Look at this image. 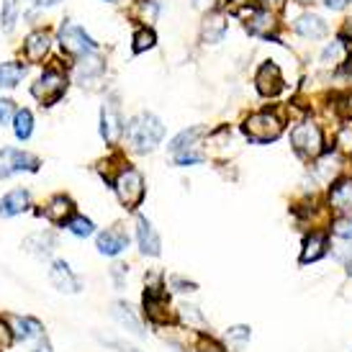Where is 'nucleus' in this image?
Here are the masks:
<instances>
[{"label":"nucleus","instance_id":"f257e3e1","mask_svg":"<svg viewBox=\"0 0 352 352\" xmlns=\"http://www.w3.org/2000/svg\"><path fill=\"white\" fill-rule=\"evenodd\" d=\"M124 137H126L129 147L134 152L147 155V152H155L160 147V142L165 139V124L160 116L144 111V113L129 118L126 126H124Z\"/></svg>","mask_w":352,"mask_h":352},{"label":"nucleus","instance_id":"f03ea898","mask_svg":"<svg viewBox=\"0 0 352 352\" xmlns=\"http://www.w3.org/2000/svg\"><path fill=\"white\" fill-rule=\"evenodd\" d=\"M285 129V118L280 111L275 108H260L245 118L242 124V134L247 137V142L252 144H270L275 139L283 134Z\"/></svg>","mask_w":352,"mask_h":352},{"label":"nucleus","instance_id":"7ed1b4c3","mask_svg":"<svg viewBox=\"0 0 352 352\" xmlns=\"http://www.w3.org/2000/svg\"><path fill=\"white\" fill-rule=\"evenodd\" d=\"M111 186L116 190L118 204L124 206L126 211H137L142 201H144V193H147V186H144V175L139 173L137 167H121L118 175L111 180Z\"/></svg>","mask_w":352,"mask_h":352},{"label":"nucleus","instance_id":"20e7f679","mask_svg":"<svg viewBox=\"0 0 352 352\" xmlns=\"http://www.w3.org/2000/svg\"><path fill=\"white\" fill-rule=\"evenodd\" d=\"M57 41H59V47H62V52L72 59L88 57V54H96V52H98V41L93 39L80 23H75V21H69V19H65L59 23Z\"/></svg>","mask_w":352,"mask_h":352},{"label":"nucleus","instance_id":"39448f33","mask_svg":"<svg viewBox=\"0 0 352 352\" xmlns=\"http://www.w3.org/2000/svg\"><path fill=\"white\" fill-rule=\"evenodd\" d=\"M69 88V75L62 67L52 65L39 75V80L31 85V96L39 100L41 106H54L59 100L65 98V93Z\"/></svg>","mask_w":352,"mask_h":352},{"label":"nucleus","instance_id":"423d86ee","mask_svg":"<svg viewBox=\"0 0 352 352\" xmlns=\"http://www.w3.org/2000/svg\"><path fill=\"white\" fill-rule=\"evenodd\" d=\"M291 147L296 149V155L303 160H316L319 155H324V131L322 126L311 121V118H303L296 121L291 129Z\"/></svg>","mask_w":352,"mask_h":352},{"label":"nucleus","instance_id":"0eeeda50","mask_svg":"<svg viewBox=\"0 0 352 352\" xmlns=\"http://www.w3.org/2000/svg\"><path fill=\"white\" fill-rule=\"evenodd\" d=\"M41 167V160L31 152L16 147H3L0 149V180H8L16 173H36Z\"/></svg>","mask_w":352,"mask_h":352},{"label":"nucleus","instance_id":"6e6552de","mask_svg":"<svg viewBox=\"0 0 352 352\" xmlns=\"http://www.w3.org/2000/svg\"><path fill=\"white\" fill-rule=\"evenodd\" d=\"M254 90L263 96V98H278L285 90V78L283 69L273 59H265L263 65L254 72Z\"/></svg>","mask_w":352,"mask_h":352},{"label":"nucleus","instance_id":"1a4fd4ad","mask_svg":"<svg viewBox=\"0 0 352 352\" xmlns=\"http://www.w3.org/2000/svg\"><path fill=\"white\" fill-rule=\"evenodd\" d=\"M106 75V59L100 57L98 52L96 54H88V57L75 59V67H72V78L80 88H98V82Z\"/></svg>","mask_w":352,"mask_h":352},{"label":"nucleus","instance_id":"9d476101","mask_svg":"<svg viewBox=\"0 0 352 352\" xmlns=\"http://www.w3.org/2000/svg\"><path fill=\"white\" fill-rule=\"evenodd\" d=\"M245 31L252 39H265V41L278 39V31H280L278 13L265 10V8H254L245 19Z\"/></svg>","mask_w":352,"mask_h":352},{"label":"nucleus","instance_id":"9b49d317","mask_svg":"<svg viewBox=\"0 0 352 352\" xmlns=\"http://www.w3.org/2000/svg\"><path fill=\"white\" fill-rule=\"evenodd\" d=\"M291 29H294V34L298 39L311 41V44L329 36V23L324 21V16L314 13V10H301L294 19V23H291Z\"/></svg>","mask_w":352,"mask_h":352},{"label":"nucleus","instance_id":"f8f14e48","mask_svg":"<svg viewBox=\"0 0 352 352\" xmlns=\"http://www.w3.org/2000/svg\"><path fill=\"white\" fill-rule=\"evenodd\" d=\"M124 126L126 124H124V116H121L118 98L111 96L100 108V137L106 139V144H116L118 139L124 137Z\"/></svg>","mask_w":352,"mask_h":352},{"label":"nucleus","instance_id":"ddd939ff","mask_svg":"<svg viewBox=\"0 0 352 352\" xmlns=\"http://www.w3.org/2000/svg\"><path fill=\"white\" fill-rule=\"evenodd\" d=\"M229 34V16L226 10L214 8V10H206L204 21H201V29H198V36H201V44H221Z\"/></svg>","mask_w":352,"mask_h":352},{"label":"nucleus","instance_id":"4468645a","mask_svg":"<svg viewBox=\"0 0 352 352\" xmlns=\"http://www.w3.org/2000/svg\"><path fill=\"white\" fill-rule=\"evenodd\" d=\"M144 314L152 324H167L173 322V314H170V296L160 283L147 285L144 291Z\"/></svg>","mask_w":352,"mask_h":352},{"label":"nucleus","instance_id":"2eb2a0df","mask_svg":"<svg viewBox=\"0 0 352 352\" xmlns=\"http://www.w3.org/2000/svg\"><path fill=\"white\" fill-rule=\"evenodd\" d=\"M52 50V34L47 29H36L31 31L29 36L23 39V59L31 62V65H41L44 59L50 57Z\"/></svg>","mask_w":352,"mask_h":352},{"label":"nucleus","instance_id":"dca6fc26","mask_svg":"<svg viewBox=\"0 0 352 352\" xmlns=\"http://www.w3.org/2000/svg\"><path fill=\"white\" fill-rule=\"evenodd\" d=\"M50 283L57 288L59 294H80V291H82V280L72 273L69 263H65V260H54V263H52Z\"/></svg>","mask_w":352,"mask_h":352},{"label":"nucleus","instance_id":"f3484780","mask_svg":"<svg viewBox=\"0 0 352 352\" xmlns=\"http://www.w3.org/2000/svg\"><path fill=\"white\" fill-rule=\"evenodd\" d=\"M327 206L329 211H337V214H352V175L334 180L327 196Z\"/></svg>","mask_w":352,"mask_h":352},{"label":"nucleus","instance_id":"a211bd4d","mask_svg":"<svg viewBox=\"0 0 352 352\" xmlns=\"http://www.w3.org/2000/svg\"><path fill=\"white\" fill-rule=\"evenodd\" d=\"M96 247H98V252L106 254V257H118V254L129 247L126 229L121 224H116V226H111V229H106V232H100L98 239H96Z\"/></svg>","mask_w":352,"mask_h":352},{"label":"nucleus","instance_id":"6ab92c4d","mask_svg":"<svg viewBox=\"0 0 352 352\" xmlns=\"http://www.w3.org/2000/svg\"><path fill=\"white\" fill-rule=\"evenodd\" d=\"M39 216H44L50 224H67L69 219L75 216V204H72V198L65 196V193H59V196L50 198L47 201V206L44 208H39L36 211Z\"/></svg>","mask_w":352,"mask_h":352},{"label":"nucleus","instance_id":"aec40b11","mask_svg":"<svg viewBox=\"0 0 352 352\" xmlns=\"http://www.w3.org/2000/svg\"><path fill=\"white\" fill-rule=\"evenodd\" d=\"M137 245L139 252L147 254V257H157L162 252V239L147 216H137Z\"/></svg>","mask_w":352,"mask_h":352},{"label":"nucleus","instance_id":"412c9836","mask_svg":"<svg viewBox=\"0 0 352 352\" xmlns=\"http://www.w3.org/2000/svg\"><path fill=\"white\" fill-rule=\"evenodd\" d=\"M208 137V129L206 126H190V129H183L180 134L173 137L170 142V155H177V152H188V149H204V139Z\"/></svg>","mask_w":352,"mask_h":352},{"label":"nucleus","instance_id":"4be33fe9","mask_svg":"<svg viewBox=\"0 0 352 352\" xmlns=\"http://www.w3.org/2000/svg\"><path fill=\"white\" fill-rule=\"evenodd\" d=\"M31 204V193L26 188H16V190H10L6 196L0 198V216L3 219H13V216L23 214Z\"/></svg>","mask_w":352,"mask_h":352},{"label":"nucleus","instance_id":"5701e85b","mask_svg":"<svg viewBox=\"0 0 352 352\" xmlns=\"http://www.w3.org/2000/svg\"><path fill=\"white\" fill-rule=\"evenodd\" d=\"M329 250V239L324 232H311V234L303 239V250H301V263L309 265V263H316V260H322L324 254Z\"/></svg>","mask_w":352,"mask_h":352},{"label":"nucleus","instance_id":"b1692460","mask_svg":"<svg viewBox=\"0 0 352 352\" xmlns=\"http://www.w3.org/2000/svg\"><path fill=\"white\" fill-rule=\"evenodd\" d=\"M347 52H350V50H347V44L337 36V39H332V41H327V44H324L322 54H319V65H322L324 69H340V67H342L344 57H347Z\"/></svg>","mask_w":352,"mask_h":352},{"label":"nucleus","instance_id":"393cba45","mask_svg":"<svg viewBox=\"0 0 352 352\" xmlns=\"http://www.w3.org/2000/svg\"><path fill=\"white\" fill-rule=\"evenodd\" d=\"M54 247H57V239L50 232H36V234H29L23 239V250L34 257H50L54 252Z\"/></svg>","mask_w":352,"mask_h":352},{"label":"nucleus","instance_id":"a878e982","mask_svg":"<svg viewBox=\"0 0 352 352\" xmlns=\"http://www.w3.org/2000/svg\"><path fill=\"white\" fill-rule=\"evenodd\" d=\"M26 72H29V67L23 62H16V59L0 62V90L19 88V82L26 78Z\"/></svg>","mask_w":352,"mask_h":352},{"label":"nucleus","instance_id":"bb28decb","mask_svg":"<svg viewBox=\"0 0 352 352\" xmlns=\"http://www.w3.org/2000/svg\"><path fill=\"white\" fill-rule=\"evenodd\" d=\"M13 337L21 340V342H31V340H44V327H41L39 319L34 316H19L16 324H13Z\"/></svg>","mask_w":352,"mask_h":352},{"label":"nucleus","instance_id":"cd10ccee","mask_svg":"<svg viewBox=\"0 0 352 352\" xmlns=\"http://www.w3.org/2000/svg\"><path fill=\"white\" fill-rule=\"evenodd\" d=\"M113 319H116L124 329H129L131 334H137V337H144V329H142V322H139V316L134 314V309L129 306V303H124V301H118V303H113Z\"/></svg>","mask_w":352,"mask_h":352},{"label":"nucleus","instance_id":"c85d7f7f","mask_svg":"<svg viewBox=\"0 0 352 352\" xmlns=\"http://www.w3.org/2000/svg\"><path fill=\"white\" fill-rule=\"evenodd\" d=\"M160 10H162V3H160V0H134L131 16H134L142 26H152V23L160 19Z\"/></svg>","mask_w":352,"mask_h":352},{"label":"nucleus","instance_id":"c756f323","mask_svg":"<svg viewBox=\"0 0 352 352\" xmlns=\"http://www.w3.org/2000/svg\"><path fill=\"white\" fill-rule=\"evenodd\" d=\"M157 47V34L152 26H139L131 36V52L134 54H144V52H152Z\"/></svg>","mask_w":352,"mask_h":352},{"label":"nucleus","instance_id":"7c9ffc66","mask_svg":"<svg viewBox=\"0 0 352 352\" xmlns=\"http://www.w3.org/2000/svg\"><path fill=\"white\" fill-rule=\"evenodd\" d=\"M13 134H16L19 142L31 139V134H34V113H31L29 108H19L16 111V116H13Z\"/></svg>","mask_w":352,"mask_h":352},{"label":"nucleus","instance_id":"2f4dec72","mask_svg":"<svg viewBox=\"0 0 352 352\" xmlns=\"http://www.w3.org/2000/svg\"><path fill=\"white\" fill-rule=\"evenodd\" d=\"M21 16V0H3V8H0V29L3 34H10L16 29Z\"/></svg>","mask_w":352,"mask_h":352},{"label":"nucleus","instance_id":"473e14b6","mask_svg":"<svg viewBox=\"0 0 352 352\" xmlns=\"http://www.w3.org/2000/svg\"><path fill=\"white\" fill-rule=\"evenodd\" d=\"M250 337H252V332H250V327H232V329H226V350L229 352H242L245 350V344L250 342Z\"/></svg>","mask_w":352,"mask_h":352},{"label":"nucleus","instance_id":"72a5a7b5","mask_svg":"<svg viewBox=\"0 0 352 352\" xmlns=\"http://www.w3.org/2000/svg\"><path fill=\"white\" fill-rule=\"evenodd\" d=\"M65 226H67L69 234H75L78 239H85V236H90L93 232H96V224L90 221L88 216H80V214L72 216V219H69V221Z\"/></svg>","mask_w":352,"mask_h":352},{"label":"nucleus","instance_id":"f704fd0d","mask_svg":"<svg viewBox=\"0 0 352 352\" xmlns=\"http://www.w3.org/2000/svg\"><path fill=\"white\" fill-rule=\"evenodd\" d=\"M334 111L342 121H352V88L342 90L340 96H334Z\"/></svg>","mask_w":352,"mask_h":352},{"label":"nucleus","instance_id":"c9c22d12","mask_svg":"<svg viewBox=\"0 0 352 352\" xmlns=\"http://www.w3.org/2000/svg\"><path fill=\"white\" fill-rule=\"evenodd\" d=\"M332 234L337 239H344V242H352V214H342L340 219L332 221Z\"/></svg>","mask_w":352,"mask_h":352},{"label":"nucleus","instance_id":"e433bc0d","mask_svg":"<svg viewBox=\"0 0 352 352\" xmlns=\"http://www.w3.org/2000/svg\"><path fill=\"white\" fill-rule=\"evenodd\" d=\"M334 149L340 155L352 157V126H342L337 131V139H334Z\"/></svg>","mask_w":352,"mask_h":352},{"label":"nucleus","instance_id":"4c0bfd02","mask_svg":"<svg viewBox=\"0 0 352 352\" xmlns=\"http://www.w3.org/2000/svg\"><path fill=\"white\" fill-rule=\"evenodd\" d=\"M16 103L10 98H0V126H8L13 124V116H16Z\"/></svg>","mask_w":352,"mask_h":352},{"label":"nucleus","instance_id":"58836bf2","mask_svg":"<svg viewBox=\"0 0 352 352\" xmlns=\"http://www.w3.org/2000/svg\"><path fill=\"white\" fill-rule=\"evenodd\" d=\"M170 288L175 291V294H193L198 291V285L193 280H186V278H180V275H173L170 278Z\"/></svg>","mask_w":352,"mask_h":352},{"label":"nucleus","instance_id":"ea45409f","mask_svg":"<svg viewBox=\"0 0 352 352\" xmlns=\"http://www.w3.org/2000/svg\"><path fill=\"white\" fill-rule=\"evenodd\" d=\"M180 316H183V322L188 324H198V327H204V316L198 311V306H180Z\"/></svg>","mask_w":352,"mask_h":352},{"label":"nucleus","instance_id":"a19ab883","mask_svg":"<svg viewBox=\"0 0 352 352\" xmlns=\"http://www.w3.org/2000/svg\"><path fill=\"white\" fill-rule=\"evenodd\" d=\"M10 342H13V329L8 327V322H6V319H0V352L8 350Z\"/></svg>","mask_w":352,"mask_h":352},{"label":"nucleus","instance_id":"79ce46f5","mask_svg":"<svg viewBox=\"0 0 352 352\" xmlns=\"http://www.w3.org/2000/svg\"><path fill=\"white\" fill-rule=\"evenodd\" d=\"M254 6L265 10H273V13H280L288 6V0H254Z\"/></svg>","mask_w":352,"mask_h":352},{"label":"nucleus","instance_id":"37998d69","mask_svg":"<svg viewBox=\"0 0 352 352\" xmlns=\"http://www.w3.org/2000/svg\"><path fill=\"white\" fill-rule=\"evenodd\" d=\"M337 36H340L344 44H352V16H347V19L340 23V31H337Z\"/></svg>","mask_w":352,"mask_h":352},{"label":"nucleus","instance_id":"c03bdc74","mask_svg":"<svg viewBox=\"0 0 352 352\" xmlns=\"http://www.w3.org/2000/svg\"><path fill=\"white\" fill-rule=\"evenodd\" d=\"M324 8L332 10V13H342V10H347L352 6V0H322Z\"/></svg>","mask_w":352,"mask_h":352},{"label":"nucleus","instance_id":"a18cd8bd","mask_svg":"<svg viewBox=\"0 0 352 352\" xmlns=\"http://www.w3.org/2000/svg\"><path fill=\"white\" fill-rule=\"evenodd\" d=\"M198 352H229V350H224V347H221V344L219 342H214V340H201V342H198Z\"/></svg>","mask_w":352,"mask_h":352},{"label":"nucleus","instance_id":"49530a36","mask_svg":"<svg viewBox=\"0 0 352 352\" xmlns=\"http://www.w3.org/2000/svg\"><path fill=\"white\" fill-rule=\"evenodd\" d=\"M190 6H193V8L196 10H214V8H219V3H216V0H190Z\"/></svg>","mask_w":352,"mask_h":352},{"label":"nucleus","instance_id":"de8ad7c7","mask_svg":"<svg viewBox=\"0 0 352 352\" xmlns=\"http://www.w3.org/2000/svg\"><path fill=\"white\" fill-rule=\"evenodd\" d=\"M29 3L36 10H47V8H57L62 0H29Z\"/></svg>","mask_w":352,"mask_h":352},{"label":"nucleus","instance_id":"09e8293b","mask_svg":"<svg viewBox=\"0 0 352 352\" xmlns=\"http://www.w3.org/2000/svg\"><path fill=\"white\" fill-rule=\"evenodd\" d=\"M342 75H347V78H352V52H347V57H344V62H342Z\"/></svg>","mask_w":352,"mask_h":352},{"label":"nucleus","instance_id":"8fccbe9b","mask_svg":"<svg viewBox=\"0 0 352 352\" xmlns=\"http://www.w3.org/2000/svg\"><path fill=\"white\" fill-rule=\"evenodd\" d=\"M126 273V265H113V278H116V285H121V275Z\"/></svg>","mask_w":352,"mask_h":352},{"label":"nucleus","instance_id":"3c124183","mask_svg":"<svg viewBox=\"0 0 352 352\" xmlns=\"http://www.w3.org/2000/svg\"><path fill=\"white\" fill-rule=\"evenodd\" d=\"M296 6H301V8H311V6H316V3H322V0H294Z\"/></svg>","mask_w":352,"mask_h":352},{"label":"nucleus","instance_id":"603ef678","mask_svg":"<svg viewBox=\"0 0 352 352\" xmlns=\"http://www.w3.org/2000/svg\"><path fill=\"white\" fill-rule=\"evenodd\" d=\"M34 352H54V350H52V344L47 342V340H41L39 347H36V350H34Z\"/></svg>","mask_w":352,"mask_h":352},{"label":"nucleus","instance_id":"864d4df0","mask_svg":"<svg viewBox=\"0 0 352 352\" xmlns=\"http://www.w3.org/2000/svg\"><path fill=\"white\" fill-rule=\"evenodd\" d=\"M347 273L352 275V257H350V260H347Z\"/></svg>","mask_w":352,"mask_h":352},{"label":"nucleus","instance_id":"5fc2aeb1","mask_svg":"<svg viewBox=\"0 0 352 352\" xmlns=\"http://www.w3.org/2000/svg\"><path fill=\"white\" fill-rule=\"evenodd\" d=\"M100 3H121V0H100Z\"/></svg>","mask_w":352,"mask_h":352}]
</instances>
